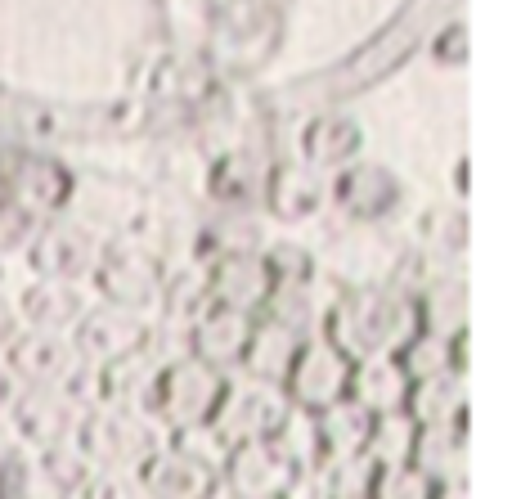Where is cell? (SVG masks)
Returning <instances> with one entry per match:
<instances>
[{
    "label": "cell",
    "instance_id": "obj_1",
    "mask_svg": "<svg viewBox=\"0 0 512 499\" xmlns=\"http://www.w3.org/2000/svg\"><path fill=\"white\" fill-rule=\"evenodd\" d=\"M418 333L414 297L396 284H337L319 338H328L346 360L400 356Z\"/></svg>",
    "mask_w": 512,
    "mask_h": 499
},
{
    "label": "cell",
    "instance_id": "obj_2",
    "mask_svg": "<svg viewBox=\"0 0 512 499\" xmlns=\"http://www.w3.org/2000/svg\"><path fill=\"white\" fill-rule=\"evenodd\" d=\"M279 41H283L279 9L261 5V0H225V5H216L198 54L225 86V81L252 77L256 68H265L274 59V50H279Z\"/></svg>",
    "mask_w": 512,
    "mask_h": 499
},
{
    "label": "cell",
    "instance_id": "obj_3",
    "mask_svg": "<svg viewBox=\"0 0 512 499\" xmlns=\"http://www.w3.org/2000/svg\"><path fill=\"white\" fill-rule=\"evenodd\" d=\"M162 270H167V257L153 243L135 239L126 230H108L99 266L90 275V293L104 306L153 315L158 311V293H162Z\"/></svg>",
    "mask_w": 512,
    "mask_h": 499
},
{
    "label": "cell",
    "instance_id": "obj_4",
    "mask_svg": "<svg viewBox=\"0 0 512 499\" xmlns=\"http://www.w3.org/2000/svg\"><path fill=\"white\" fill-rule=\"evenodd\" d=\"M216 95H221V81H216V72L207 68V59L198 50L162 45L158 54H144V59L135 63V77H131L135 104L189 113L198 122V113H203Z\"/></svg>",
    "mask_w": 512,
    "mask_h": 499
},
{
    "label": "cell",
    "instance_id": "obj_5",
    "mask_svg": "<svg viewBox=\"0 0 512 499\" xmlns=\"http://www.w3.org/2000/svg\"><path fill=\"white\" fill-rule=\"evenodd\" d=\"M72 446L90 459V468H108V473H140L144 459H149L153 450L167 446V432L153 423V414L95 405V410L81 414Z\"/></svg>",
    "mask_w": 512,
    "mask_h": 499
},
{
    "label": "cell",
    "instance_id": "obj_6",
    "mask_svg": "<svg viewBox=\"0 0 512 499\" xmlns=\"http://www.w3.org/2000/svg\"><path fill=\"white\" fill-rule=\"evenodd\" d=\"M0 198L27 207L36 221H54V216H68L77 203V171L54 153L9 149L0 153Z\"/></svg>",
    "mask_w": 512,
    "mask_h": 499
},
{
    "label": "cell",
    "instance_id": "obj_7",
    "mask_svg": "<svg viewBox=\"0 0 512 499\" xmlns=\"http://www.w3.org/2000/svg\"><path fill=\"white\" fill-rule=\"evenodd\" d=\"M221 392H225V374L207 369L203 360H194V356H180V360H171V365H162L149 414L171 437V432L212 423L216 405H221Z\"/></svg>",
    "mask_w": 512,
    "mask_h": 499
},
{
    "label": "cell",
    "instance_id": "obj_8",
    "mask_svg": "<svg viewBox=\"0 0 512 499\" xmlns=\"http://www.w3.org/2000/svg\"><path fill=\"white\" fill-rule=\"evenodd\" d=\"M108 230L81 221V216H54L41 225V234L32 239L23 266L32 270V279H68V284H90L104 252Z\"/></svg>",
    "mask_w": 512,
    "mask_h": 499
},
{
    "label": "cell",
    "instance_id": "obj_9",
    "mask_svg": "<svg viewBox=\"0 0 512 499\" xmlns=\"http://www.w3.org/2000/svg\"><path fill=\"white\" fill-rule=\"evenodd\" d=\"M288 410L292 405L283 396V387L248 374H225V392L212 414V428L230 441V450L252 446V441H270L279 432V423L288 419Z\"/></svg>",
    "mask_w": 512,
    "mask_h": 499
},
{
    "label": "cell",
    "instance_id": "obj_10",
    "mask_svg": "<svg viewBox=\"0 0 512 499\" xmlns=\"http://www.w3.org/2000/svg\"><path fill=\"white\" fill-rule=\"evenodd\" d=\"M405 194L409 189L400 180V171L378 158H355L351 167L328 176V207H337L346 221L364 225V230L391 221L405 203Z\"/></svg>",
    "mask_w": 512,
    "mask_h": 499
},
{
    "label": "cell",
    "instance_id": "obj_11",
    "mask_svg": "<svg viewBox=\"0 0 512 499\" xmlns=\"http://www.w3.org/2000/svg\"><path fill=\"white\" fill-rule=\"evenodd\" d=\"M274 158L265 144H243V149H225L203 158V194L212 212H261L265 180H270Z\"/></svg>",
    "mask_w": 512,
    "mask_h": 499
},
{
    "label": "cell",
    "instance_id": "obj_12",
    "mask_svg": "<svg viewBox=\"0 0 512 499\" xmlns=\"http://www.w3.org/2000/svg\"><path fill=\"white\" fill-rule=\"evenodd\" d=\"M346 387H351V360L333 347L328 338H306L292 360L288 378H283V396H288L292 410L319 414L328 405L346 401Z\"/></svg>",
    "mask_w": 512,
    "mask_h": 499
},
{
    "label": "cell",
    "instance_id": "obj_13",
    "mask_svg": "<svg viewBox=\"0 0 512 499\" xmlns=\"http://www.w3.org/2000/svg\"><path fill=\"white\" fill-rule=\"evenodd\" d=\"M81 414H86V405L63 387H27L18 396V405L9 410V423H14L27 455H41V450L68 446L77 437Z\"/></svg>",
    "mask_w": 512,
    "mask_h": 499
},
{
    "label": "cell",
    "instance_id": "obj_14",
    "mask_svg": "<svg viewBox=\"0 0 512 499\" xmlns=\"http://www.w3.org/2000/svg\"><path fill=\"white\" fill-rule=\"evenodd\" d=\"M149 329H153V315L95 302L86 315H81V324L68 333V338H72V347H77L81 365L99 369V365H113V360L140 351L144 342H149Z\"/></svg>",
    "mask_w": 512,
    "mask_h": 499
},
{
    "label": "cell",
    "instance_id": "obj_15",
    "mask_svg": "<svg viewBox=\"0 0 512 499\" xmlns=\"http://www.w3.org/2000/svg\"><path fill=\"white\" fill-rule=\"evenodd\" d=\"M261 212L270 225H306L328 212V176L306 167L301 158H283L270 167Z\"/></svg>",
    "mask_w": 512,
    "mask_h": 499
},
{
    "label": "cell",
    "instance_id": "obj_16",
    "mask_svg": "<svg viewBox=\"0 0 512 499\" xmlns=\"http://www.w3.org/2000/svg\"><path fill=\"white\" fill-rule=\"evenodd\" d=\"M90 306H95L90 284H68V279H27L14 293V311L23 329L63 333V338L77 329Z\"/></svg>",
    "mask_w": 512,
    "mask_h": 499
},
{
    "label": "cell",
    "instance_id": "obj_17",
    "mask_svg": "<svg viewBox=\"0 0 512 499\" xmlns=\"http://www.w3.org/2000/svg\"><path fill=\"white\" fill-rule=\"evenodd\" d=\"M364 122L342 108H324L315 113L306 126H301V140H297V158L306 167H315L319 176H337L342 167H351L355 158H364Z\"/></svg>",
    "mask_w": 512,
    "mask_h": 499
},
{
    "label": "cell",
    "instance_id": "obj_18",
    "mask_svg": "<svg viewBox=\"0 0 512 499\" xmlns=\"http://www.w3.org/2000/svg\"><path fill=\"white\" fill-rule=\"evenodd\" d=\"M292 482H297V473H292V464L270 446V441L234 446L230 459H225V468H221V477H216V486H221L230 499H283Z\"/></svg>",
    "mask_w": 512,
    "mask_h": 499
},
{
    "label": "cell",
    "instance_id": "obj_19",
    "mask_svg": "<svg viewBox=\"0 0 512 499\" xmlns=\"http://www.w3.org/2000/svg\"><path fill=\"white\" fill-rule=\"evenodd\" d=\"M9 369L23 378V387H68L81 369V356L72 338L63 333H36L23 329L5 351Z\"/></svg>",
    "mask_w": 512,
    "mask_h": 499
},
{
    "label": "cell",
    "instance_id": "obj_20",
    "mask_svg": "<svg viewBox=\"0 0 512 499\" xmlns=\"http://www.w3.org/2000/svg\"><path fill=\"white\" fill-rule=\"evenodd\" d=\"M333 293H337V284L324 275V270L310 279H283V284L270 288L261 315L274 324H283V329H292L297 338H319L324 315H328V306H333Z\"/></svg>",
    "mask_w": 512,
    "mask_h": 499
},
{
    "label": "cell",
    "instance_id": "obj_21",
    "mask_svg": "<svg viewBox=\"0 0 512 499\" xmlns=\"http://www.w3.org/2000/svg\"><path fill=\"white\" fill-rule=\"evenodd\" d=\"M248 338H252V315L225 311V306H207V311L189 324V356L203 360L216 374H239Z\"/></svg>",
    "mask_w": 512,
    "mask_h": 499
},
{
    "label": "cell",
    "instance_id": "obj_22",
    "mask_svg": "<svg viewBox=\"0 0 512 499\" xmlns=\"http://www.w3.org/2000/svg\"><path fill=\"white\" fill-rule=\"evenodd\" d=\"M158 374H162V360L153 356L149 347L131 351V356L113 360V365H99L95 369V405L149 414L153 392H158Z\"/></svg>",
    "mask_w": 512,
    "mask_h": 499
},
{
    "label": "cell",
    "instance_id": "obj_23",
    "mask_svg": "<svg viewBox=\"0 0 512 499\" xmlns=\"http://www.w3.org/2000/svg\"><path fill=\"white\" fill-rule=\"evenodd\" d=\"M274 279L265 270L261 252L256 257H221V261H207V293H212V306H225V311H239V315H261L265 311V297H270Z\"/></svg>",
    "mask_w": 512,
    "mask_h": 499
},
{
    "label": "cell",
    "instance_id": "obj_24",
    "mask_svg": "<svg viewBox=\"0 0 512 499\" xmlns=\"http://www.w3.org/2000/svg\"><path fill=\"white\" fill-rule=\"evenodd\" d=\"M270 221L265 212H212L198 216L194 234V257L221 261V257H256L270 239Z\"/></svg>",
    "mask_w": 512,
    "mask_h": 499
},
{
    "label": "cell",
    "instance_id": "obj_25",
    "mask_svg": "<svg viewBox=\"0 0 512 499\" xmlns=\"http://www.w3.org/2000/svg\"><path fill=\"white\" fill-rule=\"evenodd\" d=\"M207 306H212V293H207V261L194 257V252L167 257L153 320H167V324H176V329H189Z\"/></svg>",
    "mask_w": 512,
    "mask_h": 499
},
{
    "label": "cell",
    "instance_id": "obj_26",
    "mask_svg": "<svg viewBox=\"0 0 512 499\" xmlns=\"http://www.w3.org/2000/svg\"><path fill=\"white\" fill-rule=\"evenodd\" d=\"M135 482H140L144 499H212L216 491V477L189 455H180L176 446L153 450L135 473Z\"/></svg>",
    "mask_w": 512,
    "mask_h": 499
},
{
    "label": "cell",
    "instance_id": "obj_27",
    "mask_svg": "<svg viewBox=\"0 0 512 499\" xmlns=\"http://www.w3.org/2000/svg\"><path fill=\"white\" fill-rule=\"evenodd\" d=\"M409 374L400 369L396 356H378V360H355L351 365V387H346V401H355L369 419L382 414H400L409 401Z\"/></svg>",
    "mask_w": 512,
    "mask_h": 499
},
{
    "label": "cell",
    "instance_id": "obj_28",
    "mask_svg": "<svg viewBox=\"0 0 512 499\" xmlns=\"http://www.w3.org/2000/svg\"><path fill=\"white\" fill-rule=\"evenodd\" d=\"M414 311H418V333L432 338H468V279L463 270L454 275H436L432 284H423L414 293Z\"/></svg>",
    "mask_w": 512,
    "mask_h": 499
},
{
    "label": "cell",
    "instance_id": "obj_29",
    "mask_svg": "<svg viewBox=\"0 0 512 499\" xmlns=\"http://www.w3.org/2000/svg\"><path fill=\"white\" fill-rule=\"evenodd\" d=\"M409 464L432 486H463L468 482V464H472L468 428H418Z\"/></svg>",
    "mask_w": 512,
    "mask_h": 499
},
{
    "label": "cell",
    "instance_id": "obj_30",
    "mask_svg": "<svg viewBox=\"0 0 512 499\" xmlns=\"http://www.w3.org/2000/svg\"><path fill=\"white\" fill-rule=\"evenodd\" d=\"M405 414L418 428H468V378L441 374L409 387Z\"/></svg>",
    "mask_w": 512,
    "mask_h": 499
},
{
    "label": "cell",
    "instance_id": "obj_31",
    "mask_svg": "<svg viewBox=\"0 0 512 499\" xmlns=\"http://www.w3.org/2000/svg\"><path fill=\"white\" fill-rule=\"evenodd\" d=\"M301 342H306V338H297L292 329H283V324H274V320H265V315H256L239 374L283 387V378H288V369H292V360H297Z\"/></svg>",
    "mask_w": 512,
    "mask_h": 499
},
{
    "label": "cell",
    "instance_id": "obj_32",
    "mask_svg": "<svg viewBox=\"0 0 512 499\" xmlns=\"http://www.w3.org/2000/svg\"><path fill=\"white\" fill-rule=\"evenodd\" d=\"M414 234H418L414 248L423 252V257H432V261H441V266L459 270L463 252H468V216H463L459 203H436V207H427Z\"/></svg>",
    "mask_w": 512,
    "mask_h": 499
},
{
    "label": "cell",
    "instance_id": "obj_33",
    "mask_svg": "<svg viewBox=\"0 0 512 499\" xmlns=\"http://www.w3.org/2000/svg\"><path fill=\"white\" fill-rule=\"evenodd\" d=\"M468 342L472 338H432V333H414L409 347L400 351V369L409 374V383H423V378H441V374H463L468 378Z\"/></svg>",
    "mask_w": 512,
    "mask_h": 499
},
{
    "label": "cell",
    "instance_id": "obj_34",
    "mask_svg": "<svg viewBox=\"0 0 512 499\" xmlns=\"http://www.w3.org/2000/svg\"><path fill=\"white\" fill-rule=\"evenodd\" d=\"M369 428H373V419L355 401H337V405H328V410L315 414V432H319V450H324V459L364 455Z\"/></svg>",
    "mask_w": 512,
    "mask_h": 499
},
{
    "label": "cell",
    "instance_id": "obj_35",
    "mask_svg": "<svg viewBox=\"0 0 512 499\" xmlns=\"http://www.w3.org/2000/svg\"><path fill=\"white\" fill-rule=\"evenodd\" d=\"M162 18V36L176 50H203V36L212 27L216 0H153Z\"/></svg>",
    "mask_w": 512,
    "mask_h": 499
},
{
    "label": "cell",
    "instance_id": "obj_36",
    "mask_svg": "<svg viewBox=\"0 0 512 499\" xmlns=\"http://www.w3.org/2000/svg\"><path fill=\"white\" fill-rule=\"evenodd\" d=\"M414 441H418V423L409 419L405 410L382 414V419H373V428H369L364 459H369L373 468H400V464H409V455H414Z\"/></svg>",
    "mask_w": 512,
    "mask_h": 499
},
{
    "label": "cell",
    "instance_id": "obj_37",
    "mask_svg": "<svg viewBox=\"0 0 512 499\" xmlns=\"http://www.w3.org/2000/svg\"><path fill=\"white\" fill-rule=\"evenodd\" d=\"M270 446L288 459L292 473H315V468L324 464L319 432H315V414H306V410H288V419L279 423V432L270 437Z\"/></svg>",
    "mask_w": 512,
    "mask_h": 499
},
{
    "label": "cell",
    "instance_id": "obj_38",
    "mask_svg": "<svg viewBox=\"0 0 512 499\" xmlns=\"http://www.w3.org/2000/svg\"><path fill=\"white\" fill-rule=\"evenodd\" d=\"M261 261L265 270H270L274 284H283V279H310L319 275V257L310 243H301L297 234H270L261 248Z\"/></svg>",
    "mask_w": 512,
    "mask_h": 499
},
{
    "label": "cell",
    "instance_id": "obj_39",
    "mask_svg": "<svg viewBox=\"0 0 512 499\" xmlns=\"http://www.w3.org/2000/svg\"><path fill=\"white\" fill-rule=\"evenodd\" d=\"M32 459H36V468L45 473V482H50V491L59 495V499H72L81 486H86V477L95 473V468H90V459L81 455L72 441H68V446L41 450V455H32Z\"/></svg>",
    "mask_w": 512,
    "mask_h": 499
},
{
    "label": "cell",
    "instance_id": "obj_40",
    "mask_svg": "<svg viewBox=\"0 0 512 499\" xmlns=\"http://www.w3.org/2000/svg\"><path fill=\"white\" fill-rule=\"evenodd\" d=\"M373 473H378V468H373L364 455H351V459H324V464L315 468L324 499H360V495H369Z\"/></svg>",
    "mask_w": 512,
    "mask_h": 499
},
{
    "label": "cell",
    "instance_id": "obj_41",
    "mask_svg": "<svg viewBox=\"0 0 512 499\" xmlns=\"http://www.w3.org/2000/svg\"><path fill=\"white\" fill-rule=\"evenodd\" d=\"M167 446H176L180 455H189L194 464H203L212 477H221L225 459H230V441L212 428V423H198V428H185V432H171Z\"/></svg>",
    "mask_w": 512,
    "mask_h": 499
},
{
    "label": "cell",
    "instance_id": "obj_42",
    "mask_svg": "<svg viewBox=\"0 0 512 499\" xmlns=\"http://www.w3.org/2000/svg\"><path fill=\"white\" fill-rule=\"evenodd\" d=\"M45 221H36L27 207L9 203V198H0V257L9 261H23L27 248H32V239L41 234Z\"/></svg>",
    "mask_w": 512,
    "mask_h": 499
},
{
    "label": "cell",
    "instance_id": "obj_43",
    "mask_svg": "<svg viewBox=\"0 0 512 499\" xmlns=\"http://www.w3.org/2000/svg\"><path fill=\"white\" fill-rule=\"evenodd\" d=\"M0 499H59L45 482V473L36 468V459L27 455H14L5 468H0Z\"/></svg>",
    "mask_w": 512,
    "mask_h": 499
},
{
    "label": "cell",
    "instance_id": "obj_44",
    "mask_svg": "<svg viewBox=\"0 0 512 499\" xmlns=\"http://www.w3.org/2000/svg\"><path fill=\"white\" fill-rule=\"evenodd\" d=\"M369 499H436V486L418 473L414 464L400 468H378L369 486Z\"/></svg>",
    "mask_w": 512,
    "mask_h": 499
},
{
    "label": "cell",
    "instance_id": "obj_45",
    "mask_svg": "<svg viewBox=\"0 0 512 499\" xmlns=\"http://www.w3.org/2000/svg\"><path fill=\"white\" fill-rule=\"evenodd\" d=\"M432 63L436 68H463L468 63V54H472V45H468V23L463 18H454V23H445L441 32L432 36Z\"/></svg>",
    "mask_w": 512,
    "mask_h": 499
},
{
    "label": "cell",
    "instance_id": "obj_46",
    "mask_svg": "<svg viewBox=\"0 0 512 499\" xmlns=\"http://www.w3.org/2000/svg\"><path fill=\"white\" fill-rule=\"evenodd\" d=\"M72 499H144L140 482H135V473H108V468H95V473L86 477V486H81Z\"/></svg>",
    "mask_w": 512,
    "mask_h": 499
},
{
    "label": "cell",
    "instance_id": "obj_47",
    "mask_svg": "<svg viewBox=\"0 0 512 499\" xmlns=\"http://www.w3.org/2000/svg\"><path fill=\"white\" fill-rule=\"evenodd\" d=\"M27 387H23V378L14 374V369H9V360L0 356V414H9L18 405V396H23Z\"/></svg>",
    "mask_w": 512,
    "mask_h": 499
},
{
    "label": "cell",
    "instance_id": "obj_48",
    "mask_svg": "<svg viewBox=\"0 0 512 499\" xmlns=\"http://www.w3.org/2000/svg\"><path fill=\"white\" fill-rule=\"evenodd\" d=\"M23 333V324H18V311H14V293H0V356L9 351V342Z\"/></svg>",
    "mask_w": 512,
    "mask_h": 499
},
{
    "label": "cell",
    "instance_id": "obj_49",
    "mask_svg": "<svg viewBox=\"0 0 512 499\" xmlns=\"http://www.w3.org/2000/svg\"><path fill=\"white\" fill-rule=\"evenodd\" d=\"M14 455H23V441H18V432H14V423H9V414H0V468H5Z\"/></svg>",
    "mask_w": 512,
    "mask_h": 499
},
{
    "label": "cell",
    "instance_id": "obj_50",
    "mask_svg": "<svg viewBox=\"0 0 512 499\" xmlns=\"http://www.w3.org/2000/svg\"><path fill=\"white\" fill-rule=\"evenodd\" d=\"M436 499H468V482L463 486H436Z\"/></svg>",
    "mask_w": 512,
    "mask_h": 499
},
{
    "label": "cell",
    "instance_id": "obj_51",
    "mask_svg": "<svg viewBox=\"0 0 512 499\" xmlns=\"http://www.w3.org/2000/svg\"><path fill=\"white\" fill-rule=\"evenodd\" d=\"M9 279H14V261L0 257V293H9Z\"/></svg>",
    "mask_w": 512,
    "mask_h": 499
},
{
    "label": "cell",
    "instance_id": "obj_52",
    "mask_svg": "<svg viewBox=\"0 0 512 499\" xmlns=\"http://www.w3.org/2000/svg\"><path fill=\"white\" fill-rule=\"evenodd\" d=\"M454 180H459V194H468V158H459V171H454Z\"/></svg>",
    "mask_w": 512,
    "mask_h": 499
},
{
    "label": "cell",
    "instance_id": "obj_53",
    "mask_svg": "<svg viewBox=\"0 0 512 499\" xmlns=\"http://www.w3.org/2000/svg\"><path fill=\"white\" fill-rule=\"evenodd\" d=\"M261 5H270V9H279V14H283V5H288V0H261Z\"/></svg>",
    "mask_w": 512,
    "mask_h": 499
},
{
    "label": "cell",
    "instance_id": "obj_54",
    "mask_svg": "<svg viewBox=\"0 0 512 499\" xmlns=\"http://www.w3.org/2000/svg\"><path fill=\"white\" fill-rule=\"evenodd\" d=\"M360 499H369V495H360Z\"/></svg>",
    "mask_w": 512,
    "mask_h": 499
}]
</instances>
